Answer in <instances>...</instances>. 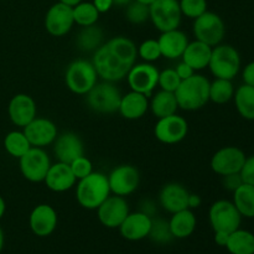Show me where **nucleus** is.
Wrapping results in <instances>:
<instances>
[{
    "label": "nucleus",
    "instance_id": "2",
    "mask_svg": "<svg viewBox=\"0 0 254 254\" xmlns=\"http://www.w3.org/2000/svg\"><path fill=\"white\" fill-rule=\"evenodd\" d=\"M108 176L93 171L78 180L76 186V200L86 210H97L111 196Z\"/></svg>",
    "mask_w": 254,
    "mask_h": 254
},
{
    "label": "nucleus",
    "instance_id": "24",
    "mask_svg": "<svg viewBox=\"0 0 254 254\" xmlns=\"http://www.w3.org/2000/svg\"><path fill=\"white\" fill-rule=\"evenodd\" d=\"M158 42L160 46L161 56L169 60H178L181 59L190 41L185 32L179 29H174L161 32Z\"/></svg>",
    "mask_w": 254,
    "mask_h": 254
},
{
    "label": "nucleus",
    "instance_id": "15",
    "mask_svg": "<svg viewBox=\"0 0 254 254\" xmlns=\"http://www.w3.org/2000/svg\"><path fill=\"white\" fill-rule=\"evenodd\" d=\"M73 25V9L69 5L59 1L47 10L45 16V29L52 36H64L71 31Z\"/></svg>",
    "mask_w": 254,
    "mask_h": 254
},
{
    "label": "nucleus",
    "instance_id": "11",
    "mask_svg": "<svg viewBox=\"0 0 254 254\" xmlns=\"http://www.w3.org/2000/svg\"><path fill=\"white\" fill-rule=\"evenodd\" d=\"M189 131V123L179 114L159 118L154 127V135L160 143L173 145L183 141Z\"/></svg>",
    "mask_w": 254,
    "mask_h": 254
},
{
    "label": "nucleus",
    "instance_id": "20",
    "mask_svg": "<svg viewBox=\"0 0 254 254\" xmlns=\"http://www.w3.org/2000/svg\"><path fill=\"white\" fill-rule=\"evenodd\" d=\"M54 153L57 160L64 164H71L79 156L84 155V145L76 133L64 131L57 135L54 141Z\"/></svg>",
    "mask_w": 254,
    "mask_h": 254
},
{
    "label": "nucleus",
    "instance_id": "38",
    "mask_svg": "<svg viewBox=\"0 0 254 254\" xmlns=\"http://www.w3.org/2000/svg\"><path fill=\"white\" fill-rule=\"evenodd\" d=\"M181 14L189 19H193L207 11V0H180Z\"/></svg>",
    "mask_w": 254,
    "mask_h": 254
},
{
    "label": "nucleus",
    "instance_id": "5",
    "mask_svg": "<svg viewBox=\"0 0 254 254\" xmlns=\"http://www.w3.org/2000/svg\"><path fill=\"white\" fill-rule=\"evenodd\" d=\"M241 64V55L236 47L226 44L212 47L208 68L216 78L232 81L240 72Z\"/></svg>",
    "mask_w": 254,
    "mask_h": 254
},
{
    "label": "nucleus",
    "instance_id": "43",
    "mask_svg": "<svg viewBox=\"0 0 254 254\" xmlns=\"http://www.w3.org/2000/svg\"><path fill=\"white\" fill-rule=\"evenodd\" d=\"M222 178H223L222 183H223V186H225V189H227L228 191H232V192L236 190V189H238L243 184L240 173L231 174V175L222 176Z\"/></svg>",
    "mask_w": 254,
    "mask_h": 254
},
{
    "label": "nucleus",
    "instance_id": "4",
    "mask_svg": "<svg viewBox=\"0 0 254 254\" xmlns=\"http://www.w3.org/2000/svg\"><path fill=\"white\" fill-rule=\"evenodd\" d=\"M98 74L92 61L88 60H74L67 66L64 73L66 86L72 93L86 96L98 82Z\"/></svg>",
    "mask_w": 254,
    "mask_h": 254
},
{
    "label": "nucleus",
    "instance_id": "27",
    "mask_svg": "<svg viewBox=\"0 0 254 254\" xmlns=\"http://www.w3.org/2000/svg\"><path fill=\"white\" fill-rule=\"evenodd\" d=\"M197 220L195 213L190 208H185L179 212L173 213L169 221V228L175 238H188L195 232Z\"/></svg>",
    "mask_w": 254,
    "mask_h": 254
},
{
    "label": "nucleus",
    "instance_id": "41",
    "mask_svg": "<svg viewBox=\"0 0 254 254\" xmlns=\"http://www.w3.org/2000/svg\"><path fill=\"white\" fill-rule=\"evenodd\" d=\"M149 236H153L156 240H161V238L166 237H173L170 232V228H169V222H165L163 220H153L151 223V230Z\"/></svg>",
    "mask_w": 254,
    "mask_h": 254
},
{
    "label": "nucleus",
    "instance_id": "53",
    "mask_svg": "<svg viewBox=\"0 0 254 254\" xmlns=\"http://www.w3.org/2000/svg\"><path fill=\"white\" fill-rule=\"evenodd\" d=\"M136 1H139V2H141V4H145V5H148V6H150V5L153 4L155 0H136Z\"/></svg>",
    "mask_w": 254,
    "mask_h": 254
},
{
    "label": "nucleus",
    "instance_id": "1",
    "mask_svg": "<svg viewBox=\"0 0 254 254\" xmlns=\"http://www.w3.org/2000/svg\"><path fill=\"white\" fill-rule=\"evenodd\" d=\"M138 47L126 36L112 37L93 52V64L99 78L119 82L126 78L129 69L135 64Z\"/></svg>",
    "mask_w": 254,
    "mask_h": 254
},
{
    "label": "nucleus",
    "instance_id": "12",
    "mask_svg": "<svg viewBox=\"0 0 254 254\" xmlns=\"http://www.w3.org/2000/svg\"><path fill=\"white\" fill-rule=\"evenodd\" d=\"M159 73L160 71L153 64L141 62V64H135L129 69L127 81L131 91L139 92L149 97L158 87Z\"/></svg>",
    "mask_w": 254,
    "mask_h": 254
},
{
    "label": "nucleus",
    "instance_id": "25",
    "mask_svg": "<svg viewBox=\"0 0 254 254\" xmlns=\"http://www.w3.org/2000/svg\"><path fill=\"white\" fill-rule=\"evenodd\" d=\"M148 109V96L139 93V92L130 91L129 93L122 96L118 112L123 118L128 119V121H136L145 116Z\"/></svg>",
    "mask_w": 254,
    "mask_h": 254
},
{
    "label": "nucleus",
    "instance_id": "49",
    "mask_svg": "<svg viewBox=\"0 0 254 254\" xmlns=\"http://www.w3.org/2000/svg\"><path fill=\"white\" fill-rule=\"evenodd\" d=\"M5 210H6V203H5L4 198H2L1 196H0V220H1L2 216H4Z\"/></svg>",
    "mask_w": 254,
    "mask_h": 254
},
{
    "label": "nucleus",
    "instance_id": "34",
    "mask_svg": "<svg viewBox=\"0 0 254 254\" xmlns=\"http://www.w3.org/2000/svg\"><path fill=\"white\" fill-rule=\"evenodd\" d=\"M235 91L231 79L216 78L210 82V101L216 104H226L233 99Z\"/></svg>",
    "mask_w": 254,
    "mask_h": 254
},
{
    "label": "nucleus",
    "instance_id": "36",
    "mask_svg": "<svg viewBox=\"0 0 254 254\" xmlns=\"http://www.w3.org/2000/svg\"><path fill=\"white\" fill-rule=\"evenodd\" d=\"M126 17L130 24H144L146 20H149V6L133 0L126 6Z\"/></svg>",
    "mask_w": 254,
    "mask_h": 254
},
{
    "label": "nucleus",
    "instance_id": "40",
    "mask_svg": "<svg viewBox=\"0 0 254 254\" xmlns=\"http://www.w3.org/2000/svg\"><path fill=\"white\" fill-rule=\"evenodd\" d=\"M69 166H71L72 173L76 176L77 180H81V179L86 178L89 174L93 173V164H92V161L86 155L79 156L78 159L72 161L69 164Z\"/></svg>",
    "mask_w": 254,
    "mask_h": 254
},
{
    "label": "nucleus",
    "instance_id": "18",
    "mask_svg": "<svg viewBox=\"0 0 254 254\" xmlns=\"http://www.w3.org/2000/svg\"><path fill=\"white\" fill-rule=\"evenodd\" d=\"M57 222H59V217H57L56 210L47 203L37 205L30 213V228L37 237H47L52 235L56 230Z\"/></svg>",
    "mask_w": 254,
    "mask_h": 254
},
{
    "label": "nucleus",
    "instance_id": "9",
    "mask_svg": "<svg viewBox=\"0 0 254 254\" xmlns=\"http://www.w3.org/2000/svg\"><path fill=\"white\" fill-rule=\"evenodd\" d=\"M181 17L179 0H155L149 6V19L160 32L179 29Z\"/></svg>",
    "mask_w": 254,
    "mask_h": 254
},
{
    "label": "nucleus",
    "instance_id": "47",
    "mask_svg": "<svg viewBox=\"0 0 254 254\" xmlns=\"http://www.w3.org/2000/svg\"><path fill=\"white\" fill-rule=\"evenodd\" d=\"M201 196L197 195V193H189V198H188V207L190 210H193V208H198L201 206Z\"/></svg>",
    "mask_w": 254,
    "mask_h": 254
},
{
    "label": "nucleus",
    "instance_id": "16",
    "mask_svg": "<svg viewBox=\"0 0 254 254\" xmlns=\"http://www.w3.org/2000/svg\"><path fill=\"white\" fill-rule=\"evenodd\" d=\"M128 215L129 205L123 196L111 195L97 208L99 222L107 228H119Z\"/></svg>",
    "mask_w": 254,
    "mask_h": 254
},
{
    "label": "nucleus",
    "instance_id": "52",
    "mask_svg": "<svg viewBox=\"0 0 254 254\" xmlns=\"http://www.w3.org/2000/svg\"><path fill=\"white\" fill-rule=\"evenodd\" d=\"M2 247H4V232H2L1 227H0V252L2 251Z\"/></svg>",
    "mask_w": 254,
    "mask_h": 254
},
{
    "label": "nucleus",
    "instance_id": "31",
    "mask_svg": "<svg viewBox=\"0 0 254 254\" xmlns=\"http://www.w3.org/2000/svg\"><path fill=\"white\" fill-rule=\"evenodd\" d=\"M226 248L231 254H254V235L238 228L230 233Z\"/></svg>",
    "mask_w": 254,
    "mask_h": 254
},
{
    "label": "nucleus",
    "instance_id": "39",
    "mask_svg": "<svg viewBox=\"0 0 254 254\" xmlns=\"http://www.w3.org/2000/svg\"><path fill=\"white\" fill-rule=\"evenodd\" d=\"M181 79L179 77V74L176 73L175 68H166L164 71H161L159 73V81L158 86L160 87V89L168 92H174L178 89V87L180 86Z\"/></svg>",
    "mask_w": 254,
    "mask_h": 254
},
{
    "label": "nucleus",
    "instance_id": "23",
    "mask_svg": "<svg viewBox=\"0 0 254 254\" xmlns=\"http://www.w3.org/2000/svg\"><path fill=\"white\" fill-rule=\"evenodd\" d=\"M76 181L69 164L57 161L56 164H51L44 183L54 192H64L71 190L76 185Z\"/></svg>",
    "mask_w": 254,
    "mask_h": 254
},
{
    "label": "nucleus",
    "instance_id": "50",
    "mask_svg": "<svg viewBox=\"0 0 254 254\" xmlns=\"http://www.w3.org/2000/svg\"><path fill=\"white\" fill-rule=\"evenodd\" d=\"M59 1L60 2H64V4L69 5V6L73 7L74 5H77V4H78V2H81L82 0H59Z\"/></svg>",
    "mask_w": 254,
    "mask_h": 254
},
{
    "label": "nucleus",
    "instance_id": "26",
    "mask_svg": "<svg viewBox=\"0 0 254 254\" xmlns=\"http://www.w3.org/2000/svg\"><path fill=\"white\" fill-rule=\"evenodd\" d=\"M211 54H212V47L206 45L205 42L195 40L192 42H189L181 59L189 66L192 67L195 71H201V69L208 67Z\"/></svg>",
    "mask_w": 254,
    "mask_h": 254
},
{
    "label": "nucleus",
    "instance_id": "29",
    "mask_svg": "<svg viewBox=\"0 0 254 254\" xmlns=\"http://www.w3.org/2000/svg\"><path fill=\"white\" fill-rule=\"evenodd\" d=\"M103 30L96 24L82 27L76 39V45L82 52H94L104 44Z\"/></svg>",
    "mask_w": 254,
    "mask_h": 254
},
{
    "label": "nucleus",
    "instance_id": "35",
    "mask_svg": "<svg viewBox=\"0 0 254 254\" xmlns=\"http://www.w3.org/2000/svg\"><path fill=\"white\" fill-rule=\"evenodd\" d=\"M73 19L74 24L79 26H91V25L97 24L99 19V11L94 6L93 2L81 1L73 7Z\"/></svg>",
    "mask_w": 254,
    "mask_h": 254
},
{
    "label": "nucleus",
    "instance_id": "22",
    "mask_svg": "<svg viewBox=\"0 0 254 254\" xmlns=\"http://www.w3.org/2000/svg\"><path fill=\"white\" fill-rule=\"evenodd\" d=\"M189 191L184 185L179 183H169L161 188L159 192V203L165 211L171 215L185 210L188 207Z\"/></svg>",
    "mask_w": 254,
    "mask_h": 254
},
{
    "label": "nucleus",
    "instance_id": "8",
    "mask_svg": "<svg viewBox=\"0 0 254 254\" xmlns=\"http://www.w3.org/2000/svg\"><path fill=\"white\" fill-rule=\"evenodd\" d=\"M193 35L196 40L215 47L222 42L226 35V26L222 17L212 11H205L193 21Z\"/></svg>",
    "mask_w": 254,
    "mask_h": 254
},
{
    "label": "nucleus",
    "instance_id": "30",
    "mask_svg": "<svg viewBox=\"0 0 254 254\" xmlns=\"http://www.w3.org/2000/svg\"><path fill=\"white\" fill-rule=\"evenodd\" d=\"M233 99L238 114L247 121H254V87L243 83L235 91Z\"/></svg>",
    "mask_w": 254,
    "mask_h": 254
},
{
    "label": "nucleus",
    "instance_id": "46",
    "mask_svg": "<svg viewBox=\"0 0 254 254\" xmlns=\"http://www.w3.org/2000/svg\"><path fill=\"white\" fill-rule=\"evenodd\" d=\"M92 2H93L94 6L97 7V10L99 11V14L109 11V10H111V7L114 5L113 0H93Z\"/></svg>",
    "mask_w": 254,
    "mask_h": 254
},
{
    "label": "nucleus",
    "instance_id": "19",
    "mask_svg": "<svg viewBox=\"0 0 254 254\" xmlns=\"http://www.w3.org/2000/svg\"><path fill=\"white\" fill-rule=\"evenodd\" d=\"M37 108L34 98L29 94H15L7 106V114L10 121L16 127H26L31 121L36 118Z\"/></svg>",
    "mask_w": 254,
    "mask_h": 254
},
{
    "label": "nucleus",
    "instance_id": "42",
    "mask_svg": "<svg viewBox=\"0 0 254 254\" xmlns=\"http://www.w3.org/2000/svg\"><path fill=\"white\" fill-rule=\"evenodd\" d=\"M240 175L243 183L254 186V155L246 158L245 164L240 171Z\"/></svg>",
    "mask_w": 254,
    "mask_h": 254
},
{
    "label": "nucleus",
    "instance_id": "21",
    "mask_svg": "<svg viewBox=\"0 0 254 254\" xmlns=\"http://www.w3.org/2000/svg\"><path fill=\"white\" fill-rule=\"evenodd\" d=\"M151 223L153 218L141 211L133 213L129 212L126 220L119 226V232L123 238L135 242L148 237L151 230Z\"/></svg>",
    "mask_w": 254,
    "mask_h": 254
},
{
    "label": "nucleus",
    "instance_id": "45",
    "mask_svg": "<svg viewBox=\"0 0 254 254\" xmlns=\"http://www.w3.org/2000/svg\"><path fill=\"white\" fill-rule=\"evenodd\" d=\"M242 78L243 83L254 87V61L246 64V67L242 71Z\"/></svg>",
    "mask_w": 254,
    "mask_h": 254
},
{
    "label": "nucleus",
    "instance_id": "7",
    "mask_svg": "<svg viewBox=\"0 0 254 254\" xmlns=\"http://www.w3.org/2000/svg\"><path fill=\"white\" fill-rule=\"evenodd\" d=\"M208 220L215 232L232 233L241 227L242 216L232 201L218 200L211 205Z\"/></svg>",
    "mask_w": 254,
    "mask_h": 254
},
{
    "label": "nucleus",
    "instance_id": "37",
    "mask_svg": "<svg viewBox=\"0 0 254 254\" xmlns=\"http://www.w3.org/2000/svg\"><path fill=\"white\" fill-rule=\"evenodd\" d=\"M138 56L144 62H149V64H153L154 61L160 59L161 51L158 40L148 39L141 42L138 46Z\"/></svg>",
    "mask_w": 254,
    "mask_h": 254
},
{
    "label": "nucleus",
    "instance_id": "32",
    "mask_svg": "<svg viewBox=\"0 0 254 254\" xmlns=\"http://www.w3.org/2000/svg\"><path fill=\"white\" fill-rule=\"evenodd\" d=\"M232 202L242 217L254 218V186L243 183L233 191Z\"/></svg>",
    "mask_w": 254,
    "mask_h": 254
},
{
    "label": "nucleus",
    "instance_id": "3",
    "mask_svg": "<svg viewBox=\"0 0 254 254\" xmlns=\"http://www.w3.org/2000/svg\"><path fill=\"white\" fill-rule=\"evenodd\" d=\"M179 108L184 111H197L210 101V81L202 74L195 73L181 81L175 91Z\"/></svg>",
    "mask_w": 254,
    "mask_h": 254
},
{
    "label": "nucleus",
    "instance_id": "17",
    "mask_svg": "<svg viewBox=\"0 0 254 254\" xmlns=\"http://www.w3.org/2000/svg\"><path fill=\"white\" fill-rule=\"evenodd\" d=\"M22 131L31 146H36V148H45L50 144H54L59 135L56 124L50 119L40 118V117H36L34 121L24 127Z\"/></svg>",
    "mask_w": 254,
    "mask_h": 254
},
{
    "label": "nucleus",
    "instance_id": "48",
    "mask_svg": "<svg viewBox=\"0 0 254 254\" xmlns=\"http://www.w3.org/2000/svg\"><path fill=\"white\" fill-rule=\"evenodd\" d=\"M228 236H230V233L215 232L216 245L220 246V247H226V245H227V241H228Z\"/></svg>",
    "mask_w": 254,
    "mask_h": 254
},
{
    "label": "nucleus",
    "instance_id": "51",
    "mask_svg": "<svg viewBox=\"0 0 254 254\" xmlns=\"http://www.w3.org/2000/svg\"><path fill=\"white\" fill-rule=\"evenodd\" d=\"M130 1H133V0H113L114 5H117V6H127Z\"/></svg>",
    "mask_w": 254,
    "mask_h": 254
},
{
    "label": "nucleus",
    "instance_id": "33",
    "mask_svg": "<svg viewBox=\"0 0 254 254\" xmlns=\"http://www.w3.org/2000/svg\"><path fill=\"white\" fill-rule=\"evenodd\" d=\"M4 148L9 155L12 158L20 159L25 153L30 150L31 144L27 140L24 131H10L4 138Z\"/></svg>",
    "mask_w": 254,
    "mask_h": 254
},
{
    "label": "nucleus",
    "instance_id": "6",
    "mask_svg": "<svg viewBox=\"0 0 254 254\" xmlns=\"http://www.w3.org/2000/svg\"><path fill=\"white\" fill-rule=\"evenodd\" d=\"M86 96L88 107L97 113L113 114L119 111L122 93L114 82H97Z\"/></svg>",
    "mask_w": 254,
    "mask_h": 254
},
{
    "label": "nucleus",
    "instance_id": "44",
    "mask_svg": "<svg viewBox=\"0 0 254 254\" xmlns=\"http://www.w3.org/2000/svg\"><path fill=\"white\" fill-rule=\"evenodd\" d=\"M175 71H176V73L179 74V77H180L181 81L190 78L191 76H193V74L196 73L195 69H193L191 66H189V64L184 61L179 62L178 66L175 67Z\"/></svg>",
    "mask_w": 254,
    "mask_h": 254
},
{
    "label": "nucleus",
    "instance_id": "14",
    "mask_svg": "<svg viewBox=\"0 0 254 254\" xmlns=\"http://www.w3.org/2000/svg\"><path fill=\"white\" fill-rule=\"evenodd\" d=\"M246 154L238 146H223L213 154L211 159V169L221 176L238 174L246 161Z\"/></svg>",
    "mask_w": 254,
    "mask_h": 254
},
{
    "label": "nucleus",
    "instance_id": "28",
    "mask_svg": "<svg viewBox=\"0 0 254 254\" xmlns=\"http://www.w3.org/2000/svg\"><path fill=\"white\" fill-rule=\"evenodd\" d=\"M149 108L158 119L175 114L179 109L175 93L160 89L151 97V101L149 102Z\"/></svg>",
    "mask_w": 254,
    "mask_h": 254
},
{
    "label": "nucleus",
    "instance_id": "10",
    "mask_svg": "<svg viewBox=\"0 0 254 254\" xmlns=\"http://www.w3.org/2000/svg\"><path fill=\"white\" fill-rule=\"evenodd\" d=\"M20 171L30 183H42L51 166V160L42 148L31 146L27 153L19 159Z\"/></svg>",
    "mask_w": 254,
    "mask_h": 254
},
{
    "label": "nucleus",
    "instance_id": "13",
    "mask_svg": "<svg viewBox=\"0 0 254 254\" xmlns=\"http://www.w3.org/2000/svg\"><path fill=\"white\" fill-rule=\"evenodd\" d=\"M107 176H108L111 192L113 195L123 196V197L131 195L138 189L139 183H140L138 169L129 164L116 166Z\"/></svg>",
    "mask_w": 254,
    "mask_h": 254
}]
</instances>
